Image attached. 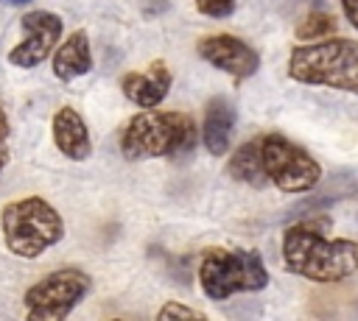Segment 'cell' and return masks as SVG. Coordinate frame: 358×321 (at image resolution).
Returning <instances> with one entry per match:
<instances>
[{
	"instance_id": "cell-19",
	"label": "cell",
	"mask_w": 358,
	"mask_h": 321,
	"mask_svg": "<svg viewBox=\"0 0 358 321\" xmlns=\"http://www.w3.org/2000/svg\"><path fill=\"white\" fill-rule=\"evenodd\" d=\"M341 8H344V14H347V20L358 28V0H341Z\"/></svg>"
},
{
	"instance_id": "cell-10",
	"label": "cell",
	"mask_w": 358,
	"mask_h": 321,
	"mask_svg": "<svg viewBox=\"0 0 358 321\" xmlns=\"http://www.w3.org/2000/svg\"><path fill=\"white\" fill-rule=\"evenodd\" d=\"M123 95L140 109H157L171 89V70L165 61H151L143 73H129L120 84Z\"/></svg>"
},
{
	"instance_id": "cell-1",
	"label": "cell",
	"mask_w": 358,
	"mask_h": 321,
	"mask_svg": "<svg viewBox=\"0 0 358 321\" xmlns=\"http://www.w3.org/2000/svg\"><path fill=\"white\" fill-rule=\"evenodd\" d=\"M324 229H330V218L299 221L282 232V262L291 274L310 282H338L358 271V243L327 240Z\"/></svg>"
},
{
	"instance_id": "cell-12",
	"label": "cell",
	"mask_w": 358,
	"mask_h": 321,
	"mask_svg": "<svg viewBox=\"0 0 358 321\" xmlns=\"http://www.w3.org/2000/svg\"><path fill=\"white\" fill-rule=\"evenodd\" d=\"M232 128H235V109L227 98L215 95L204 106V120H201V142L213 156H224L232 142Z\"/></svg>"
},
{
	"instance_id": "cell-6",
	"label": "cell",
	"mask_w": 358,
	"mask_h": 321,
	"mask_svg": "<svg viewBox=\"0 0 358 321\" xmlns=\"http://www.w3.org/2000/svg\"><path fill=\"white\" fill-rule=\"evenodd\" d=\"M260 162L268 181L282 193H308L322 179V165L282 134L260 137Z\"/></svg>"
},
{
	"instance_id": "cell-9",
	"label": "cell",
	"mask_w": 358,
	"mask_h": 321,
	"mask_svg": "<svg viewBox=\"0 0 358 321\" xmlns=\"http://www.w3.org/2000/svg\"><path fill=\"white\" fill-rule=\"evenodd\" d=\"M199 56L213 64L215 70H224L232 78H249L257 73L260 67V56L252 45H246L243 39L232 36V33H213L199 39Z\"/></svg>"
},
{
	"instance_id": "cell-13",
	"label": "cell",
	"mask_w": 358,
	"mask_h": 321,
	"mask_svg": "<svg viewBox=\"0 0 358 321\" xmlns=\"http://www.w3.org/2000/svg\"><path fill=\"white\" fill-rule=\"evenodd\" d=\"M92 67V53H90V39L84 31H73L67 42L53 53V75L59 81H73Z\"/></svg>"
},
{
	"instance_id": "cell-3",
	"label": "cell",
	"mask_w": 358,
	"mask_h": 321,
	"mask_svg": "<svg viewBox=\"0 0 358 321\" xmlns=\"http://www.w3.org/2000/svg\"><path fill=\"white\" fill-rule=\"evenodd\" d=\"M288 75L299 84L333 87L358 95V42L333 36L299 45L288 56Z\"/></svg>"
},
{
	"instance_id": "cell-7",
	"label": "cell",
	"mask_w": 358,
	"mask_h": 321,
	"mask_svg": "<svg viewBox=\"0 0 358 321\" xmlns=\"http://www.w3.org/2000/svg\"><path fill=\"white\" fill-rule=\"evenodd\" d=\"M90 276L78 268H59L25 290V315L31 321H59L87 296Z\"/></svg>"
},
{
	"instance_id": "cell-20",
	"label": "cell",
	"mask_w": 358,
	"mask_h": 321,
	"mask_svg": "<svg viewBox=\"0 0 358 321\" xmlns=\"http://www.w3.org/2000/svg\"><path fill=\"white\" fill-rule=\"evenodd\" d=\"M6 3H14V6H22V3H31V0H6Z\"/></svg>"
},
{
	"instance_id": "cell-11",
	"label": "cell",
	"mask_w": 358,
	"mask_h": 321,
	"mask_svg": "<svg viewBox=\"0 0 358 321\" xmlns=\"http://www.w3.org/2000/svg\"><path fill=\"white\" fill-rule=\"evenodd\" d=\"M53 142H56L59 154L73 162H81L90 156V151H92L90 128H87V120L73 106H62L53 114Z\"/></svg>"
},
{
	"instance_id": "cell-15",
	"label": "cell",
	"mask_w": 358,
	"mask_h": 321,
	"mask_svg": "<svg viewBox=\"0 0 358 321\" xmlns=\"http://www.w3.org/2000/svg\"><path fill=\"white\" fill-rule=\"evenodd\" d=\"M336 31V20L327 14V11H310L299 25H296V39H302V42H310V39H322V36H327V33H333Z\"/></svg>"
},
{
	"instance_id": "cell-14",
	"label": "cell",
	"mask_w": 358,
	"mask_h": 321,
	"mask_svg": "<svg viewBox=\"0 0 358 321\" xmlns=\"http://www.w3.org/2000/svg\"><path fill=\"white\" fill-rule=\"evenodd\" d=\"M229 176L249 184V187H266L268 184V176L263 170V162H260V137L243 142L232 156H229Z\"/></svg>"
},
{
	"instance_id": "cell-5",
	"label": "cell",
	"mask_w": 358,
	"mask_h": 321,
	"mask_svg": "<svg viewBox=\"0 0 358 321\" xmlns=\"http://www.w3.org/2000/svg\"><path fill=\"white\" fill-rule=\"evenodd\" d=\"M199 285L210 301H224L232 293H252L268 285V271L257 251L210 248L199 262Z\"/></svg>"
},
{
	"instance_id": "cell-2",
	"label": "cell",
	"mask_w": 358,
	"mask_h": 321,
	"mask_svg": "<svg viewBox=\"0 0 358 321\" xmlns=\"http://www.w3.org/2000/svg\"><path fill=\"white\" fill-rule=\"evenodd\" d=\"M196 140H199V131L190 114L143 112L126 123L120 134V151L129 162L154 159V156H182L193 151Z\"/></svg>"
},
{
	"instance_id": "cell-4",
	"label": "cell",
	"mask_w": 358,
	"mask_h": 321,
	"mask_svg": "<svg viewBox=\"0 0 358 321\" xmlns=\"http://www.w3.org/2000/svg\"><path fill=\"white\" fill-rule=\"evenodd\" d=\"M0 226L8 251L22 260L39 257L45 248L56 246L64 237L62 215L53 209V204H48L39 195H28L6 204L0 212Z\"/></svg>"
},
{
	"instance_id": "cell-16",
	"label": "cell",
	"mask_w": 358,
	"mask_h": 321,
	"mask_svg": "<svg viewBox=\"0 0 358 321\" xmlns=\"http://www.w3.org/2000/svg\"><path fill=\"white\" fill-rule=\"evenodd\" d=\"M196 8L207 17H215V20H224L235 11V0H193Z\"/></svg>"
},
{
	"instance_id": "cell-17",
	"label": "cell",
	"mask_w": 358,
	"mask_h": 321,
	"mask_svg": "<svg viewBox=\"0 0 358 321\" xmlns=\"http://www.w3.org/2000/svg\"><path fill=\"white\" fill-rule=\"evenodd\" d=\"M157 315H159V318H201V313H199V310H190V307L176 304V301H168Z\"/></svg>"
},
{
	"instance_id": "cell-8",
	"label": "cell",
	"mask_w": 358,
	"mask_h": 321,
	"mask_svg": "<svg viewBox=\"0 0 358 321\" xmlns=\"http://www.w3.org/2000/svg\"><path fill=\"white\" fill-rule=\"evenodd\" d=\"M20 28L25 31V39L8 50V61L14 67H36L45 61V56L56 47L62 36V17L53 11H25L20 17Z\"/></svg>"
},
{
	"instance_id": "cell-18",
	"label": "cell",
	"mask_w": 358,
	"mask_h": 321,
	"mask_svg": "<svg viewBox=\"0 0 358 321\" xmlns=\"http://www.w3.org/2000/svg\"><path fill=\"white\" fill-rule=\"evenodd\" d=\"M8 117H6V109L0 106V170L8 165Z\"/></svg>"
}]
</instances>
